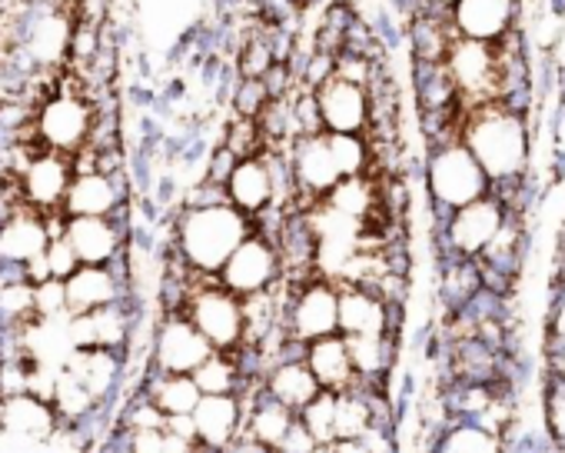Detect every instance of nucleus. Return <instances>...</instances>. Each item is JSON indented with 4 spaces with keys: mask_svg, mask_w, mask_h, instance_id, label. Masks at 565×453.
<instances>
[{
    "mask_svg": "<svg viewBox=\"0 0 565 453\" xmlns=\"http://www.w3.org/2000/svg\"><path fill=\"white\" fill-rule=\"evenodd\" d=\"M545 370H548V377H552V380H562V383H565V354H552V357H545Z\"/></svg>",
    "mask_w": 565,
    "mask_h": 453,
    "instance_id": "45",
    "label": "nucleus"
},
{
    "mask_svg": "<svg viewBox=\"0 0 565 453\" xmlns=\"http://www.w3.org/2000/svg\"><path fill=\"white\" fill-rule=\"evenodd\" d=\"M210 354L213 344L196 330V324L183 310H170L157 324L147 367L153 373H193Z\"/></svg>",
    "mask_w": 565,
    "mask_h": 453,
    "instance_id": "10",
    "label": "nucleus"
},
{
    "mask_svg": "<svg viewBox=\"0 0 565 453\" xmlns=\"http://www.w3.org/2000/svg\"><path fill=\"white\" fill-rule=\"evenodd\" d=\"M263 390L269 397H276L282 407H290L294 413H300L323 387L313 377L310 364L303 357H287V360H276L266 373H263Z\"/></svg>",
    "mask_w": 565,
    "mask_h": 453,
    "instance_id": "25",
    "label": "nucleus"
},
{
    "mask_svg": "<svg viewBox=\"0 0 565 453\" xmlns=\"http://www.w3.org/2000/svg\"><path fill=\"white\" fill-rule=\"evenodd\" d=\"M552 287L565 291V223L558 231V244H555V257H552Z\"/></svg>",
    "mask_w": 565,
    "mask_h": 453,
    "instance_id": "42",
    "label": "nucleus"
},
{
    "mask_svg": "<svg viewBox=\"0 0 565 453\" xmlns=\"http://www.w3.org/2000/svg\"><path fill=\"white\" fill-rule=\"evenodd\" d=\"M54 407H57V413H61V423H81V420H87L100 403L94 400V393H90L71 370H61L57 390H54Z\"/></svg>",
    "mask_w": 565,
    "mask_h": 453,
    "instance_id": "32",
    "label": "nucleus"
},
{
    "mask_svg": "<svg viewBox=\"0 0 565 453\" xmlns=\"http://www.w3.org/2000/svg\"><path fill=\"white\" fill-rule=\"evenodd\" d=\"M0 410H4V430L18 433V436H31V440H51L61 426V413L51 400L38 397V393H18V397H4L0 400Z\"/></svg>",
    "mask_w": 565,
    "mask_h": 453,
    "instance_id": "27",
    "label": "nucleus"
},
{
    "mask_svg": "<svg viewBox=\"0 0 565 453\" xmlns=\"http://www.w3.org/2000/svg\"><path fill=\"white\" fill-rule=\"evenodd\" d=\"M327 140L343 177L373 173V144L366 134H327Z\"/></svg>",
    "mask_w": 565,
    "mask_h": 453,
    "instance_id": "31",
    "label": "nucleus"
},
{
    "mask_svg": "<svg viewBox=\"0 0 565 453\" xmlns=\"http://www.w3.org/2000/svg\"><path fill=\"white\" fill-rule=\"evenodd\" d=\"M462 140L476 154L492 183L519 180L529 173V114L512 110L505 101H486L479 107L462 110Z\"/></svg>",
    "mask_w": 565,
    "mask_h": 453,
    "instance_id": "1",
    "label": "nucleus"
},
{
    "mask_svg": "<svg viewBox=\"0 0 565 453\" xmlns=\"http://www.w3.org/2000/svg\"><path fill=\"white\" fill-rule=\"evenodd\" d=\"M130 207L117 217H67L64 238L81 264H117L130 244Z\"/></svg>",
    "mask_w": 565,
    "mask_h": 453,
    "instance_id": "12",
    "label": "nucleus"
},
{
    "mask_svg": "<svg viewBox=\"0 0 565 453\" xmlns=\"http://www.w3.org/2000/svg\"><path fill=\"white\" fill-rule=\"evenodd\" d=\"M290 297L279 301V327L290 340L310 344L330 334H340V284L330 277L287 281Z\"/></svg>",
    "mask_w": 565,
    "mask_h": 453,
    "instance_id": "4",
    "label": "nucleus"
},
{
    "mask_svg": "<svg viewBox=\"0 0 565 453\" xmlns=\"http://www.w3.org/2000/svg\"><path fill=\"white\" fill-rule=\"evenodd\" d=\"M317 104L327 134H366L370 130V87L343 74H333L317 87Z\"/></svg>",
    "mask_w": 565,
    "mask_h": 453,
    "instance_id": "15",
    "label": "nucleus"
},
{
    "mask_svg": "<svg viewBox=\"0 0 565 453\" xmlns=\"http://www.w3.org/2000/svg\"><path fill=\"white\" fill-rule=\"evenodd\" d=\"M545 357L565 354V291L552 287L548 297V324H545Z\"/></svg>",
    "mask_w": 565,
    "mask_h": 453,
    "instance_id": "37",
    "label": "nucleus"
},
{
    "mask_svg": "<svg viewBox=\"0 0 565 453\" xmlns=\"http://www.w3.org/2000/svg\"><path fill=\"white\" fill-rule=\"evenodd\" d=\"M216 281L226 291H233L236 297H253V294L273 291L282 281V257H279L276 241L256 227V231L230 254V261L223 264Z\"/></svg>",
    "mask_w": 565,
    "mask_h": 453,
    "instance_id": "8",
    "label": "nucleus"
},
{
    "mask_svg": "<svg viewBox=\"0 0 565 453\" xmlns=\"http://www.w3.org/2000/svg\"><path fill=\"white\" fill-rule=\"evenodd\" d=\"M317 450H320V443H317V436L300 423V417H297L294 430L287 433V440H282V443L276 446V453H317Z\"/></svg>",
    "mask_w": 565,
    "mask_h": 453,
    "instance_id": "41",
    "label": "nucleus"
},
{
    "mask_svg": "<svg viewBox=\"0 0 565 453\" xmlns=\"http://www.w3.org/2000/svg\"><path fill=\"white\" fill-rule=\"evenodd\" d=\"M236 164H239V157H236L230 147L216 144V150L206 157V177L226 187V180H230V173H233V167H236Z\"/></svg>",
    "mask_w": 565,
    "mask_h": 453,
    "instance_id": "40",
    "label": "nucleus"
},
{
    "mask_svg": "<svg viewBox=\"0 0 565 453\" xmlns=\"http://www.w3.org/2000/svg\"><path fill=\"white\" fill-rule=\"evenodd\" d=\"M137 317H140V307H137V297H130V301H120L90 314L67 317V334H71L74 350L104 347V350L127 354L134 330H137Z\"/></svg>",
    "mask_w": 565,
    "mask_h": 453,
    "instance_id": "11",
    "label": "nucleus"
},
{
    "mask_svg": "<svg viewBox=\"0 0 565 453\" xmlns=\"http://www.w3.org/2000/svg\"><path fill=\"white\" fill-rule=\"evenodd\" d=\"M350 344V357L356 367V377L373 380V383H386L393 360H396V334H383V337H347Z\"/></svg>",
    "mask_w": 565,
    "mask_h": 453,
    "instance_id": "30",
    "label": "nucleus"
},
{
    "mask_svg": "<svg viewBox=\"0 0 565 453\" xmlns=\"http://www.w3.org/2000/svg\"><path fill=\"white\" fill-rule=\"evenodd\" d=\"M333 453H373V450L360 436V440H333Z\"/></svg>",
    "mask_w": 565,
    "mask_h": 453,
    "instance_id": "44",
    "label": "nucleus"
},
{
    "mask_svg": "<svg viewBox=\"0 0 565 453\" xmlns=\"http://www.w3.org/2000/svg\"><path fill=\"white\" fill-rule=\"evenodd\" d=\"M74 157L67 154H57V150H44L38 154L24 173H21V193H24V203L38 207L41 213H51V210H64V200H67V190L74 183Z\"/></svg>",
    "mask_w": 565,
    "mask_h": 453,
    "instance_id": "17",
    "label": "nucleus"
},
{
    "mask_svg": "<svg viewBox=\"0 0 565 453\" xmlns=\"http://www.w3.org/2000/svg\"><path fill=\"white\" fill-rule=\"evenodd\" d=\"M226 197L236 210L249 213L253 220H259L266 210H276V177L269 160L263 154L239 160L226 180Z\"/></svg>",
    "mask_w": 565,
    "mask_h": 453,
    "instance_id": "22",
    "label": "nucleus"
},
{
    "mask_svg": "<svg viewBox=\"0 0 565 453\" xmlns=\"http://www.w3.org/2000/svg\"><path fill=\"white\" fill-rule=\"evenodd\" d=\"M243 403H246V423H243V433H246V436H253L256 443L269 446V450H276L282 440H287V433H290V430H294V423H297V413H294L290 407H282L276 397H269L263 387H259V390H253V393H246V397H243Z\"/></svg>",
    "mask_w": 565,
    "mask_h": 453,
    "instance_id": "26",
    "label": "nucleus"
},
{
    "mask_svg": "<svg viewBox=\"0 0 565 453\" xmlns=\"http://www.w3.org/2000/svg\"><path fill=\"white\" fill-rule=\"evenodd\" d=\"M24 267H28V281H31L34 287L54 277V271H51V261H47V251H44V254H38V257H31Z\"/></svg>",
    "mask_w": 565,
    "mask_h": 453,
    "instance_id": "43",
    "label": "nucleus"
},
{
    "mask_svg": "<svg viewBox=\"0 0 565 453\" xmlns=\"http://www.w3.org/2000/svg\"><path fill=\"white\" fill-rule=\"evenodd\" d=\"M130 207V180L127 173H74V183L64 200L67 217H117Z\"/></svg>",
    "mask_w": 565,
    "mask_h": 453,
    "instance_id": "16",
    "label": "nucleus"
},
{
    "mask_svg": "<svg viewBox=\"0 0 565 453\" xmlns=\"http://www.w3.org/2000/svg\"><path fill=\"white\" fill-rule=\"evenodd\" d=\"M47 213H41L31 203H21V210L0 227V261L4 264H28L31 257L44 254L51 244Z\"/></svg>",
    "mask_w": 565,
    "mask_h": 453,
    "instance_id": "23",
    "label": "nucleus"
},
{
    "mask_svg": "<svg viewBox=\"0 0 565 453\" xmlns=\"http://www.w3.org/2000/svg\"><path fill=\"white\" fill-rule=\"evenodd\" d=\"M269 87L263 81H249V77H239L236 74V84H233V110L243 114V117H259L263 107L269 104Z\"/></svg>",
    "mask_w": 565,
    "mask_h": 453,
    "instance_id": "36",
    "label": "nucleus"
},
{
    "mask_svg": "<svg viewBox=\"0 0 565 453\" xmlns=\"http://www.w3.org/2000/svg\"><path fill=\"white\" fill-rule=\"evenodd\" d=\"M429 453H505V436L476 420H449L433 436Z\"/></svg>",
    "mask_w": 565,
    "mask_h": 453,
    "instance_id": "29",
    "label": "nucleus"
},
{
    "mask_svg": "<svg viewBox=\"0 0 565 453\" xmlns=\"http://www.w3.org/2000/svg\"><path fill=\"white\" fill-rule=\"evenodd\" d=\"M340 284V334L343 337H383L396 334V314L399 307H390L373 287L360 284Z\"/></svg>",
    "mask_w": 565,
    "mask_h": 453,
    "instance_id": "18",
    "label": "nucleus"
},
{
    "mask_svg": "<svg viewBox=\"0 0 565 453\" xmlns=\"http://www.w3.org/2000/svg\"><path fill=\"white\" fill-rule=\"evenodd\" d=\"M67 284V314H90L120 301H130V277H127V261L120 257L117 264H81Z\"/></svg>",
    "mask_w": 565,
    "mask_h": 453,
    "instance_id": "14",
    "label": "nucleus"
},
{
    "mask_svg": "<svg viewBox=\"0 0 565 453\" xmlns=\"http://www.w3.org/2000/svg\"><path fill=\"white\" fill-rule=\"evenodd\" d=\"M303 360L310 364L313 377L320 380L323 390H350L356 383V367H353V357H350V344L343 334H330V337H320V340H310L307 350H303Z\"/></svg>",
    "mask_w": 565,
    "mask_h": 453,
    "instance_id": "24",
    "label": "nucleus"
},
{
    "mask_svg": "<svg viewBox=\"0 0 565 453\" xmlns=\"http://www.w3.org/2000/svg\"><path fill=\"white\" fill-rule=\"evenodd\" d=\"M446 74L459 91V107L499 101V48L486 41L456 38L446 57Z\"/></svg>",
    "mask_w": 565,
    "mask_h": 453,
    "instance_id": "9",
    "label": "nucleus"
},
{
    "mask_svg": "<svg viewBox=\"0 0 565 453\" xmlns=\"http://www.w3.org/2000/svg\"><path fill=\"white\" fill-rule=\"evenodd\" d=\"M193 423H196L200 446H206L213 453H226L233 446V440L243 433L246 403L239 393H203V400L193 410Z\"/></svg>",
    "mask_w": 565,
    "mask_h": 453,
    "instance_id": "19",
    "label": "nucleus"
},
{
    "mask_svg": "<svg viewBox=\"0 0 565 453\" xmlns=\"http://www.w3.org/2000/svg\"><path fill=\"white\" fill-rule=\"evenodd\" d=\"M94 117H97V107L87 101V84L77 74H67L61 81V91L41 104L38 130H41V140L47 144V150L74 157L87 147Z\"/></svg>",
    "mask_w": 565,
    "mask_h": 453,
    "instance_id": "6",
    "label": "nucleus"
},
{
    "mask_svg": "<svg viewBox=\"0 0 565 453\" xmlns=\"http://www.w3.org/2000/svg\"><path fill=\"white\" fill-rule=\"evenodd\" d=\"M256 231V220L233 203L183 207L173 220V251L203 277H216L230 254Z\"/></svg>",
    "mask_w": 565,
    "mask_h": 453,
    "instance_id": "2",
    "label": "nucleus"
},
{
    "mask_svg": "<svg viewBox=\"0 0 565 453\" xmlns=\"http://www.w3.org/2000/svg\"><path fill=\"white\" fill-rule=\"evenodd\" d=\"M509 217V207L495 197L486 193L459 210H452L446 220H436V254L443 257H479L492 238L502 231V223Z\"/></svg>",
    "mask_w": 565,
    "mask_h": 453,
    "instance_id": "7",
    "label": "nucleus"
},
{
    "mask_svg": "<svg viewBox=\"0 0 565 453\" xmlns=\"http://www.w3.org/2000/svg\"><path fill=\"white\" fill-rule=\"evenodd\" d=\"M522 0H456L452 4V24L459 38L495 44L512 28H519Z\"/></svg>",
    "mask_w": 565,
    "mask_h": 453,
    "instance_id": "20",
    "label": "nucleus"
},
{
    "mask_svg": "<svg viewBox=\"0 0 565 453\" xmlns=\"http://www.w3.org/2000/svg\"><path fill=\"white\" fill-rule=\"evenodd\" d=\"M137 390H143L167 417H186L203 400V390L193 380V373H153L150 367Z\"/></svg>",
    "mask_w": 565,
    "mask_h": 453,
    "instance_id": "28",
    "label": "nucleus"
},
{
    "mask_svg": "<svg viewBox=\"0 0 565 453\" xmlns=\"http://www.w3.org/2000/svg\"><path fill=\"white\" fill-rule=\"evenodd\" d=\"M100 453H117V450H100Z\"/></svg>",
    "mask_w": 565,
    "mask_h": 453,
    "instance_id": "47",
    "label": "nucleus"
},
{
    "mask_svg": "<svg viewBox=\"0 0 565 453\" xmlns=\"http://www.w3.org/2000/svg\"><path fill=\"white\" fill-rule=\"evenodd\" d=\"M183 314L213 344V350L236 354L246 347V304L243 297L226 291L216 277H200L190 287Z\"/></svg>",
    "mask_w": 565,
    "mask_h": 453,
    "instance_id": "5",
    "label": "nucleus"
},
{
    "mask_svg": "<svg viewBox=\"0 0 565 453\" xmlns=\"http://www.w3.org/2000/svg\"><path fill=\"white\" fill-rule=\"evenodd\" d=\"M542 413H545V433L555 440V446L565 450V383L562 380L545 377V403H542Z\"/></svg>",
    "mask_w": 565,
    "mask_h": 453,
    "instance_id": "35",
    "label": "nucleus"
},
{
    "mask_svg": "<svg viewBox=\"0 0 565 453\" xmlns=\"http://www.w3.org/2000/svg\"><path fill=\"white\" fill-rule=\"evenodd\" d=\"M337 407H340V393L337 390H320L297 417L300 423L317 436V443H333L337 440Z\"/></svg>",
    "mask_w": 565,
    "mask_h": 453,
    "instance_id": "33",
    "label": "nucleus"
},
{
    "mask_svg": "<svg viewBox=\"0 0 565 453\" xmlns=\"http://www.w3.org/2000/svg\"><path fill=\"white\" fill-rule=\"evenodd\" d=\"M290 157V170H294V183H297V200L300 203H323L330 197V190L343 180L330 140L327 134H313V137H300L290 144L287 150Z\"/></svg>",
    "mask_w": 565,
    "mask_h": 453,
    "instance_id": "13",
    "label": "nucleus"
},
{
    "mask_svg": "<svg viewBox=\"0 0 565 453\" xmlns=\"http://www.w3.org/2000/svg\"><path fill=\"white\" fill-rule=\"evenodd\" d=\"M64 370H71L100 407H110L120 390H124V373H127V354L120 350H104V347H87V350H74L64 364Z\"/></svg>",
    "mask_w": 565,
    "mask_h": 453,
    "instance_id": "21",
    "label": "nucleus"
},
{
    "mask_svg": "<svg viewBox=\"0 0 565 453\" xmlns=\"http://www.w3.org/2000/svg\"><path fill=\"white\" fill-rule=\"evenodd\" d=\"M433 4H439V8H452L456 0H433Z\"/></svg>",
    "mask_w": 565,
    "mask_h": 453,
    "instance_id": "46",
    "label": "nucleus"
},
{
    "mask_svg": "<svg viewBox=\"0 0 565 453\" xmlns=\"http://www.w3.org/2000/svg\"><path fill=\"white\" fill-rule=\"evenodd\" d=\"M38 314L44 320H57V317H71L67 314V284L51 277L44 284H38Z\"/></svg>",
    "mask_w": 565,
    "mask_h": 453,
    "instance_id": "38",
    "label": "nucleus"
},
{
    "mask_svg": "<svg viewBox=\"0 0 565 453\" xmlns=\"http://www.w3.org/2000/svg\"><path fill=\"white\" fill-rule=\"evenodd\" d=\"M47 261H51V271H54L57 281L74 277L77 267H81V257H77V251L71 247L67 238H54V241L47 244Z\"/></svg>",
    "mask_w": 565,
    "mask_h": 453,
    "instance_id": "39",
    "label": "nucleus"
},
{
    "mask_svg": "<svg viewBox=\"0 0 565 453\" xmlns=\"http://www.w3.org/2000/svg\"><path fill=\"white\" fill-rule=\"evenodd\" d=\"M423 180L429 190V203L436 220H446L452 210L492 193V180L466 147V140H446L429 147V160L423 167Z\"/></svg>",
    "mask_w": 565,
    "mask_h": 453,
    "instance_id": "3",
    "label": "nucleus"
},
{
    "mask_svg": "<svg viewBox=\"0 0 565 453\" xmlns=\"http://www.w3.org/2000/svg\"><path fill=\"white\" fill-rule=\"evenodd\" d=\"M223 147H230L239 160L246 157H259L266 150V137L259 130V120L256 117H243V114H233V120L223 127Z\"/></svg>",
    "mask_w": 565,
    "mask_h": 453,
    "instance_id": "34",
    "label": "nucleus"
}]
</instances>
